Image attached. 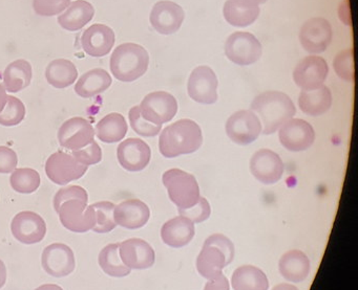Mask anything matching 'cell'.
Listing matches in <instances>:
<instances>
[{
  "label": "cell",
  "mask_w": 358,
  "mask_h": 290,
  "mask_svg": "<svg viewBox=\"0 0 358 290\" xmlns=\"http://www.w3.org/2000/svg\"><path fill=\"white\" fill-rule=\"evenodd\" d=\"M89 195L80 185L62 188L54 197V208L60 222L74 233H87L96 225L93 206H87Z\"/></svg>",
  "instance_id": "obj_1"
},
{
  "label": "cell",
  "mask_w": 358,
  "mask_h": 290,
  "mask_svg": "<svg viewBox=\"0 0 358 290\" xmlns=\"http://www.w3.org/2000/svg\"><path fill=\"white\" fill-rule=\"evenodd\" d=\"M203 144L202 130L192 120H181L167 126L159 139L161 154L167 158H178L200 149Z\"/></svg>",
  "instance_id": "obj_2"
},
{
  "label": "cell",
  "mask_w": 358,
  "mask_h": 290,
  "mask_svg": "<svg viewBox=\"0 0 358 290\" xmlns=\"http://www.w3.org/2000/svg\"><path fill=\"white\" fill-rule=\"evenodd\" d=\"M263 122L262 133L272 135L296 114L292 100L280 91H266L257 96L251 104Z\"/></svg>",
  "instance_id": "obj_3"
},
{
  "label": "cell",
  "mask_w": 358,
  "mask_h": 290,
  "mask_svg": "<svg viewBox=\"0 0 358 290\" xmlns=\"http://www.w3.org/2000/svg\"><path fill=\"white\" fill-rule=\"evenodd\" d=\"M148 64L150 56L143 47L136 43H123L112 54L110 68L117 80L134 82L145 74Z\"/></svg>",
  "instance_id": "obj_4"
},
{
  "label": "cell",
  "mask_w": 358,
  "mask_h": 290,
  "mask_svg": "<svg viewBox=\"0 0 358 290\" xmlns=\"http://www.w3.org/2000/svg\"><path fill=\"white\" fill-rule=\"evenodd\" d=\"M234 258V243L226 236L215 234L207 238L196 259V269L202 277L210 280L222 275Z\"/></svg>",
  "instance_id": "obj_5"
},
{
  "label": "cell",
  "mask_w": 358,
  "mask_h": 290,
  "mask_svg": "<svg viewBox=\"0 0 358 290\" xmlns=\"http://www.w3.org/2000/svg\"><path fill=\"white\" fill-rule=\"evenodd\" d=\"M162 181L178 210H188L200 200V188L194 175L180 169H171L163 174Z\"/></svg>",
  "instance_id": "obj_6"
},
{
  "label": "cell",
  "mask_w": 358,
  "mask_h": 290,
  "mask_svg": "<svg viewBox=\"0 0 358 290\" xmlns=\"http://www.w3.org/2000/svg\"><path fill=\"white\" fill-rule=\"evenodd\" d=\"M142 118L158 126L175 118L178 112L177 100L171 93L156 91L144 98L139 106Z\"/></svg>",
  "instance_id": "obj_7"
},
{
  "label": "cell",
  "mask_w": 358,
  "mask_h": 290,
  "mask_svg": "<svg viewBox=\"0 0 358 290\" xmlns=\"http://www.w3.org/2000/svg\"><path fill=\"white\" fill-rule=\"evenodd\" d=\"M262 53L263 49L261 43L250 33H234L226 41V56L230 61L238 66L255 64L259 61Z\"/></svg>",
  "instance_id": "obj_8"
},
{
  "label": "cell",
  "mask_w": 358,
  "mask_h": 290,
  "mask_svg": "<svg viewBox=\"0 0 358 290\" xmlns=\"http://www.w3.org/2000/svg\"><path fill=\"white\" fill-rule=\"evenodd\" d=\"M89 167L75 160L72 154L58 151L52 154L45 162V173L56 185H66L81 178Z\"/></svg>",
  "instance_id": "obj_9"
},
{
  "label": "cell",
  "mask_w": 358,
  "mask_h": 290,
  "mask_svg": "<svg viewBox=\"0 0 358 290\" xmlns=\"http://www.w3.org/2000/svg\"><path fill=\"white\" fill-rule=\"evenodd\" d=\"M226 133L234 143L241 146L253 143L262 133V123L255 112L241 110L228 119Z\"/></svg>",
  "instance_id": "obj_10"
},
{
  "label": "cell",
  "mask_w": 358,
  "mask_h": 290,
  "mask_svg": "<svg viewBox=\"0 0 358 290\" xmlns=\"http://www.w3.org/2000/svg\"><path fill=\"white\" fill-rule=\"evenodd\" d=\"M328 74V64L324 58L309 56L297 64L293 79L301 91H311L324 85Z\"/></svg>",
  "instance_id": "obj_11"
},
{
  "label": "cell",
  "mask_w": 358,
  "mask_h": 290,
  "mask_svg": "<svg viewBox=\"0 0 358 290\" xmlns=\"http://www.w3.org/2000/svg\"><path fill=\"white\" fill-rule=\"evenodd\" d=\"M188 95L194 101L204 105L215 104L217 100V79L208 66H199L190 75Z\"/></svg>",
  "instance_id": "obj_12"
},
{
  "label": "cell",
  "mask_w": 358,
  "mask_h": 290,
  "mask_svg": "<svg viewBox=\"0 0 358 290\" xmlns=\"http://www.w3.org/2000/svg\"><path fill=\"white\" fill-rule=\"evenodd\" d=\"M94 137L95 130L91 123L79 116L66 121L58 130V141L60 146L73 151L83 149L93 143L95 141Z\"/></svg>",
  "instance_id": "obj_13"
},
{
  "label": "cell",
  "mask_w": 358,
  "mask_h": 290,
  "mask_svg": "<svg viewBox=\"0 0 358 290\" xmlns=\"http://www.w3.org/2000/svg\"><path fill=\"white\" fill-rule=\"evenodd\" d=\"M314 139L313 127L306 121L291 119L280 127V144L289 151H305L313 145Z\"/></svg>",
  "instance_id": "obj_14"
},
{
  "label": "cell",
  "mask_w": 358,
  "mask_h": 290,
  "mask_svg": "<svg viewBox=\"0 0 358 290\" xmlns=\"http://www.w3.org/2000/svg\"><path fill=\"white\" fill-rule=\"evenodd\" d=\"M11 231L18 241L31 245L43 241L47 234V224L41 215L24 211L14 217Z\"/></svg>",
  "instance_id": "obj_15"
},
{
  "label": "cell",
  "mask_w": 358,
  "mask_h": 290,
  "mask_svg": "<svg viewBox=\"0 0 358 290\" xmlns=\"http://www.w3.org/2000/svg\"><path fill=\"white\" fill-rule=\"evenodd\" d=\"M332 36V28L328 20L312 18L301 26L299 40L308 53L320 54L328 49Z\"/></svg>",
  "instance_id": "obj_16"
},
{
  "label": "cell",
  "mask_w": 358,
  "mask_h": 290,
  "mask_svg": "<svg viewBox=\"0 0 358 290\" xmlns=\"http://www.w3.org/2000/svg\"><path fill=\"white\" fill-rule=\"evenodd\" d=\"M41 264L52 277H62L74 271L76 260L71 247L64 243H54L43 250Z\"/></svg>",
  "instance_id": "obj_17"
},
{
  "label": "cell",
  "mask_w": 358,
  "mask_h": 290,
  "mask_svg": "<svg viewBox=\"0 0 358 290\" xmlns=\"http://www.w3.org/2000/svg\"><path fill=\"white\" fill-rule=\"evenodd\" d=\"M250 171L257 181L265 185H273L282 178L284 164L275 152L262 149L253 154L250 160Z\"/></svg>",
  "instance_id": "obj_18"
},
{
  "label": "cell",
  "mask_w": 358,
  "mask_h": 290,
  "mask_svg": "<svg viewBox=\"0 0 358 290\" xmlns=\"http://www.w3.org/2000/svg\"><path fill=\"white\" fill-rule=\"evenodd\" d=\"M185 13L177 3L169 0L159 1L150 13L152 28L162 35H171L178 32L183 24Z\"/></svg>",
  "instance_id": "obj_19"
},
{
  "label": "cell",
  "mask_w": 358,
  "mask_h": 290,
  "mask_svg": "<svg viewBox=\"0 0 358 290\" xmlns=\"http://www.w3.org/2000/svg\"><path fill=\"white\" fill-rule=\"evenodd\" d=\"M117 158L123 169L139 172L150 164L152 151L150 146L140 139H127L118 146Z\"/></svg>",
  "instance_id": "obj_20"
},
{
  "label": "cell",
  "mask_w": 358,
  "mask_h": 290,
  "mask_svg": "<svg viewBox=\"0 0 358 290\" xmlns=\"http://www.w3.org/2000/svg\"><path fill=\"white\" fill-rule=\"evenodd\" d=\"M120 258L129 269H146L154 265L156 254L152 246L142 239L131 238L119 244Z\"/></svg>",
  "instance_id": "obj_21"
},
{
  "label": "cell",
  "mask_w": 358,
  "mask_h": 290,
  "mask_svg": "<svg viewBox=\"0 0 358 290\" xmlns=\"http://www.w3.org/2000/svg\"><path fill=\"white\" fill-rule=\"evenodd\" d=\"M115 40L114 31L110 26L97 24L85 31L81 37V47L91 57H104L112 51Z\"/></svg>",
  "instance_id": "obj_22"
},
{
  "label": "cell",
  "mask_w": 358,
  "mask_h": 290,
  "mask_svg": "<svg viewBox=\"0 0 358 290\" xmlns=\"http://www.w3.org/2000/svg\"><path fill=\"white\" fill-rule=\"evenodd\" d=\"M150 211L143 201L129 199L115 206V222L127 229H138L148 223Z\"/></svg>",
  "instance_id": "obj_23"
},
{
  "label": "cell",
  "mask_w": 358,
  "mask_h": 290,
  "mask_svg": "<svg viewBox=\"0 0 358 290\" xmlns=\"http://www.w3.org/2000/svg\"><path fill=\"white\" fill-rule=\"evenodd\" d=\"M194 236V225L184 216L176 217L167 221L161 229L163 242L173 248L187 245Z\"/></svg>",
  "instance_id": "obj_24"
},
{
  "label": "cell",
  "mask_w": 358,
  "mask_h": 290,
  "mask_svg": "<svg viewBox=\"0 0 358 290\" xmlns=\"http://www.w3.org/2000/svg\"><path fill=\"white\" fill-rule=\"evenodd\" d=\"M95 15V9L85 0H76L58 17V24L64 30L76 32L85 28Z\"/></svg>",
  "instance_id": "obj_25"
},
{
  "label": "cell",
  "mask_w": 358,
  "mask_h": 290,
  "mask_svg": "<svg viewBox=\"0 0 358 290\" xmlns=\"http://www.w3.org/2000/svg\"><path fill=\"white\" fill-rule=\"evenodd\" d=\"M280 275L287 281H305L310 273V261L301 250H293L282 254L280 260Z\"/></svg>",
  "instance_id": "obj_26"
},
{
  "label": "cell",
  "mask_w": 358,
  "mask_h": 290,
  "mask_svg": "<svg viewBox=\"0 0 358 290\" xmlns=\"http://www.w3.org/2000/svg\"><path fill=\"white\" fill-rule=\"evenodd\" d=\"M112 78L106 70L102 68H95L90 70L81 76V78L77 81L75 86V93L79 97L90 99L100 95L110 89L112 85Z\"/></svg>",
  "instance_id": "obj_27"
},
{
  "label": "cell",
  "mask_w": 358,
  "mask_h": 290,
  "mask_svg": "<svg viewBox=\"0 0 358 290\" xmlns=\"http://www.w3.org/2000/svg\"><path fill=\"white\" fill-rule=\"evenodd\" d=\"M299 105L301 112L308 116H322L328 112L332 106V93L324 85L311 91H301Z\"/></svg>",
  "instance_id": "obj_28"
},
{
  "label": "cell",
  "mask_w": 358,
  "mask_h": 290,
  "mask_svg": "<svg viewBox=\"0 0 358 290\" xmlns=\"http://www.w3.org/2000/svg\"><path fill=\"white\" fill-rule=\"evenodd\" d=\"M32 66L26 60L12 62L3 72V87L11 93H20L31 84Z\"/></svg>",
  "instance_id": "obj_29"
},
{
  "label": "cell",
  "mask_w": 358,
  "mask_h": 290,
  "mask_svg": "<svg viewBox=\"0 0 358 290\" xmlns=\"http://www.w3.org/2000/svg\"><path fill=\"white\" fill-rule=\"evenodd\" d=\"M231 284L234 290H268L269 288L265 273L251 265L236 268L232 275Z\"/></svg>",
  "instance_id": "obj_30"
},
{
  "label": "cell",
  "mask_w": 358,
  "mask_h": 290,
  "mask_svg": "<svg viewBox=\"0 0 358 290\" xmlns=\"http://www.w3.org/2000/svg\"><path fill=\"white\" fill-rule=\"evenodd\" d=\"M127 123L120 114H110L104 116L96 125V135L100 141L106 144L118 143L124 139L127 133Z\"/></svg>",
  "instance_id": "obj_31"
},
{
  "label": "cell",
  "mask_w": 358,
  "mask_h": 290,
  "mask_svg": "<svg viewBox=\"0 0 358 290\" xmlns=\"http://www.w3.org/2000/svg\"><path fill=\"white\" fill-rule=\"evenodd\" d=\"M45 78L49 84L55 89H66L74 84L78 78V70L70 60H54L45 70Z\"/></svg>",
  "instance_id": "obj_32"
},
{
  "label": "cell",
  "mask_w": 358,
  "mask_h": 290,
  "mask_svg": "<svg viewBox=\"0 0 358 290\" xmlns=\"http://www.w3.org/2000/svg\"><path fill=\"white\" fill-rule=\"evenodd\" d=\"M259 7L248 8L244 6L238 5L232 0H227L224 5L223 14L226 22L238 28H245V26L252 24L259 16Z\"/></svg>",
  "instance_id": "obj_33"
},
{
  "label": "cell",
  "mask_w": 358,
  "mask_h": 290,
  "mask_svg": "<svg viewBox=\"0 0 358 290\" xmlns=\"http://www.w3.org/2000/svg\"><path fill=\"white\" fill-rule=\"evenodd\" d=\"M99 265L102 270L110 277H123L131 273V269L121 261L119 243L108 244L100 252Z\"/></svg>",
  "instance_id": "obj_34"
},
{
  "label": "cell",
  "mask_w": 358,
  "mask_h": 290,
  "mask_svg": "<svg viewBox=\"0 0 358 290\" xmlns=\"http://www.w3.org/2000/svg\"><path fill=\"white\" fill-rule=\"evenodd\" d=\"M10 183L14 191L18 193H34L41 185V175L34 169H15L10 177Z\"/></svg>",
  "instance_id": "obj_35"
},
{
  "label": "cell",
  "mask_w": 358,
  "mask_h": 290,
  "mask_svg": "<svg viewBox=\"0 0 358 290\" xmlns=\"http://www.w3.org/2000/svg\"><path fill=\"white\" fill-rule=\"evenodd\" d=\"M96 212V225L92 231L98 234H106L117 227L115 222V204L110 201H100L92 204Z\"/></svg>",
  "instance_id": "obj_36"
},
{
  "label": "cell",
  "mask_w": 358,
  "mask_h": 290,
  "mask_svg": "<svg viewBox=\"0 0 358 290\" xmlns=\"http://www.w3.org/2000/svg\"><path fill=\"white\" fill-rule=\"evenodd\" d=\"M24 104L17 98L9 96L5 109L0 112V125L6 127L17 126L24 120Z\"/></svg>",
  "instance_id": "obj_37"
},
{
  "label": "cell",
  "mask_w": 358,
  "mask_h": 290,
  "mask_svg": "<svg viewBox=\"0 0 358 290\" xmlns=\"http://www.w3.org/2000/svg\"><path fill=\"white\" fill-rule=\"evenodd\" d=\"M333 66L339 78L348 82H354V49H349L341 52L335 58Z\"/></svg>",
  "instance_id": "obj_38"
},
{
  "label": "cell",
  "mask_w": 358,
  "mask_h": 290,
  "mask_svg": "<svg viewBox=\"0 0 358 290\" xmlns=\"http://www.w3.org/2000/svg\"><path fill=\"white\" fill-rule=\"evenodd\" d=\"M129 122H131V128L137 135L145 137H154L160 133L162 126L152 124L142 118L140 114L139 106H135L129 110Z\"/></svg>",
  "instance_id": "obj_39"
},
{
  "label": "cell",
  "mask_w": 358,
  "mask_h": 290,
  "mask_svg": "<svg viewBox=\"0 0 358 290\" xmlns=\"http://www.w3.org/2000/svg\"><path fill=\"white\" fill-rule=\"evenodd\" d=\"M70 5L71 0H33L35 13L45 17L58 15Z\"/></svg>",
  "instance_id": "obj_40"
},
{
  "label": "cell",
  "mask_w": 358,
  "mask_h": 290,
  "mask_svg": "<svg viewBox=\"0 0 358 290\" xmlns=\"http://www.w3.org/2000/svg\"><path fill=\"white\" fill-rule=\"evenodd\" d=\"M72 155L74 156L77 162L89 167L101 162L102 150L100 146L94 141L93 143L90 144L83 149L73 151Z\"/></svg>",
  "instance_id": "obj_41"
},
{
  "label": "cell",
  "mask_w": 358,
  "mask_h": 290,
  "mask_svg": "<svg viewBox=\"0 0 358 290\" xmlns=\"http://www.w3.org/2000/svg\"><path fill=\"white\" fill-rule=\"evenodd\" d=\"M210 206L204 197H201L198 204L188 210L179 211L180 216L186 217L192 223H201L207 220L210 216Z\"/></svg>",
  "instance_id": "obj_42"
},
{
  "label": "cell",
  "mask_w": 358,
  "mask_h": 290,
  "mask_svg": "<svg viewBox=\"0 0 358 290\" xmlns=\"http://www.w3.org/2000/svg\"><path fill=\"white\" fill-rule=\"evenodd\" d=\"M18 164L17 154L11 148L0 146V173L13 172Z\"/></svg>",
  "instance_id": "obj_43"
},
{
  "label": "cell",
  "mask_w": 358,
  "mask_h": 290,
  "mask_svg": "<svg viewBox=\"0 0 358 290\" xmlns=\"http://www.w3.org/2000/svg\"><path fill=\"white\" fill-rule=\"evenodd\" d=\"M204 290H229V282L224 275H217L209 280L205 285Z\"/></svg>",
  "instance_id": "obj_44"
},
{
  "label": "cell",
  "mask_w": 358,
  "mask_h": 290,
  "mask_svg": "<svg viewBox=\"0 0 358 290\" xmlns=\"http://www.w3.org/2000/svg\"><path fill=\"white\" fill-rule=\"evenodd\" d=\"M232 1L238 3V5L244 6V7L257 8L259 5L265 3L267 0H232Z\"/></svg>",
  "instance_id": "obj_45"
},
{
  "label": "cell",
  "mask_w": 358,
  "mask_h": 290,
  "mask_svg": "<svg viewBox=\"0 0 358 290\" xmlns=\"http://www.w3.org/2000/svg\"><path fill=\"white\" fill-rule=\"evenodd\" d=\"M8 96L3 85L0 84V112H3L7 105Z\"/></svg>",
  "instance_id": "obj_46"
},
{
  "label": "cell",
  "mask_w": 358,
  "mask_h": 290,
  "mask_svg": "<svg viewBox=\"0 0 358 290\" xmlns=\"http://www.w3.org/2000/svg\"><path fill=\"white\" fill-rule=\"evenodd\" d=\"M7 281V268L3 261L0 260V289L5 286Z\"/></svg>",
  "instance_id": "obj_47"
},
{
  "label": "cell",
  "mask_w": 358,
  "mask_h": 290,
  "mask_svg": "<svg viewBox=\"0 0 358 290\" xmlns=\"http://www.w3.org/2000/svg\"><path fill=\"white\" fill-rule=\"evenodd\" d=\"M35 290H64L60 286L55 285V284H45L41 285V287L36 288Z\"/></svg>",
  "instance_id": "obj_48"
},
{
  "label": "cell",
  "mask_w": 358,
  "mask_h": 290,
  "mask_svg": "<svg viewBox=\"0 0 358 290\" xmlns=\"http://www.w3.org/2000/svg\"><path fill=\"white\" fill-rule=\"evenodd\" d=\"M272 290H299L295 286L289 285V284H280L275 286Z\"/></svg>",
  "instance_id": "obj_49"
}]
</instances>
